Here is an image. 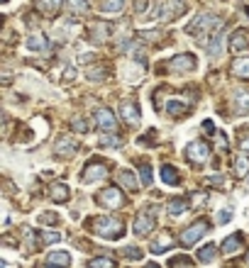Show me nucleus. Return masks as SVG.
Instances as JSON below:
<instances>
[{
	"instance_id": "f3484780",
	"label": "nucleus",
	"mask_w": 249,
	"mask_h": 268,
	"mask_svg": "<svg viewBox=\"0 0 249 268\" xmlns=\"http://www.w3.org/2000/svg\"><path fill=\"white\" fill-rule=\"evenodd\" d=\"M25 44H27L29 51H47V46H49V44H47V37H44L42 32H32Z\"/></svg>"
},
{
	"instance_id": "4be33fe9",
	"label": "nucleus",
	"mask_w": 249,
	"mask_h": 268,
	"mask_svg": "<svg viewBox=\"0 0 249 268\" xmlns=\"http://www.w3.org/2000/svg\"><path fill=\"white\" fill-rule=\"evenodd\" d=\"M195 256H198L200 263H213V261L218 258V246H215V244H205V246L198 249V254Z\"/></svg>"
},
{
	"instance_id": "ddd939ff",
	"label": "nucleus",
	"mask_w": 249,
	"mask_h": 268,
	"mask_svg": "<svg viewBox=\"0 0 249 268\" xmlns=\"http://www.w3.org/2000/svg\"><path fill=\"white\" fill-rule=\"evenodd\" d=\"M230 49H232V54L249 51V32L247 29H235V32L230 34Z\"/></svg>"
},
{
	"instance_id": "c85d7f7f",
	"label": "nucleus",
	"mask_w": 249,
	"mask_h": 268,
	"mask_svg": "<svg viewBox=\"0 0 249 268\" xmlns=\"http://www.w3.org/2000/svg\"><path fill=\"white\" fill-rule=\"evenodd\" d=\"M88 268H115V261L110 256H98V258L88 261Z\"/></svg>"
},
{
	"instance_id": "39448f33",
	"label": "nucleus",
	"mask_w": 249,
	"mask_h": 268,
	"mask_svg": "<svg viewBox=\"0 0 249 268\" xmlns=\"http://www.w3.org/2000/svg\"><path fill=\"white\" fill-rule=\"evenodd\" d=\"M96 200H98V205L105 207V210H117V207H122L124 205V195H122V190H120L117 185L103 188V190L96 195Z\"/></svg>"
},
{
	"instance_id": "f8f14e48",
	"label": "nucleus",
	"mask_w": 249,
	"mask_h": 268,
	"mask_svg": "<svg viewBox=\"0 0 249 268\" xmlns=\"http://www.w3.org/2000/svg\"><path fill=\"white\" fill-rule=\"evenodd\" d=\"M244 249V237H242V232H235V234H230L227 239L222 241V246H220V251L225 256H235L239 254Z\"/></svg>"
},
{
	"instance_id": "58836bf2",
	"label": "nucleus",
	"mask_w": 249,
	"mask_h": 268,
	"mask_svg": "<svg viewBox=\"0 0 249 268\" xmlns=\"http://www.w3.org/2000/svg\"><path fill=\"white\" fill-rule=\"evenodd\" d=\"M59 239H61V234H56V232H47V234H42V244H56Z\"/></svg>"
},
{
	"instance_id": "a19ab883",
	"label": "nucleus",
	"mask_w": 249,
	"mask_h": 268,
	"mask_svg": "<svg viewBox=\"0 0 249 268\" xmlns=\"http://www.w3.org/2000/svg\"><path fill=\"white\" fill-rule=\"evenodd\" d=\"M147 8H149V0H137V3H135V13L137 15L147 13Z\"/></svg>"
},
{
	"instance_id": "aec40b11",
	"label": "nucleus",
	"mask_w": 249,
	"mask_h": 268,
	"mask_svg": "<svg viewBox=\"0 0 249 268\" xmlns=\"http://www.w3.org/2000/svg\"><path fill=\"white\" fill-rule=\"evenodd\" d=\"M171 246H174V239H171V234H161L159 239H154V241H152L149 251L159 256V254H164V251H169Z\"/></svg>"
},
{
	"instance_id": "20e7f679",
	"label": "nucleus",
	"mask_w": 249,
	"mask_h": 268,
	"mask_svg": "<svg viewBox=\"0 0 249 268\" xmlns=\"http://www.w3.org/2000/svg\"><path fill=\"white\" fill-rule=\"evenodd\" d=\"M154 227H156V207L154 205H147V207H142L137 212V217H135V237H147V234H152Z\"/></svg>"
},
{
	"instance_id": "393cba45",
	"label": "nucleus",
	"mask_w": 249,
	"mask_h": 268,
	"mask_svg": "<svg viewBox=\"0 0 249 268\" xmlns=\"http://www.w3.org/2000/svg\"><path fill=\"white\" fill-rule=\"evenodd\" d=\"M49 266H61V268L71 266V254L69 251H52L49 254Z\"/></svg>"
},
{
	"instance_id": "c756f323",
	"label": "nucleus",
	"mask_w": 249,
	"mask_h": 268,
	"mask_svg": "<svg viewBox=\"0 0 249 268\" xmlns=\"http://www.w3.org/2000/svg\"><path fill=\"white\" fill-rule=\"evenodd\" d=\"M152 166H149V164H142V166H139V183L144 185V188H149V185H152Z\"/></svg>"
},
{
	"instance_id": "2f4dec72",
	"label": "nucleus",
	"mask_w": 249,
	"mask_h": 268,
	"mask_svg": "<svg viewBox=\"0 0 249 268\" xmlns=\"http://www.w3.org/2000/svg\"><path fill=\"white\" fill-rule=\"evenodd\" d=\"M39 225L56 227V225H59V215H54V212H42V215H39Z\"/></svg>"
},
{
	"instance_id": "f704fd0d",
	"label": "nucleus",
	"mask_w": 249,
	"mask_h": 268,
	"mask_svg": "<svg viewBox=\"0 0 249 268\" xmlns=\"http://www.w3.org/2000/svg\"><path fill=\"white\" fill-rule=\"evenodd\" d=\"M86 76H88L91 81H103V78L108 76V71H105V69H96V66H93V69L86 71Z\"/></svg>"
},
{
	"instance_id": "79ce46f5",
	"label": "nucleus",
	"mask_w": 249,
	"mask_h": 268,
	"mask_svg": "<svg viewBox=\"0 0 249 268\" xmlns=\"http://www.w3.org/2000/svg\"><path fill=\"white\" fill-rule=\"evenodd\" d=\"M239 149H242L244 154H249V137H244V139H239Z\"/></svg>"
},
{
	"instance_id": "4468645a",
	"label": "nucleus",
	"mask_w": 249,
	"mask_h": 268,
	"mask_svg": "<svg viewBox=\"0 0 249 268\" xmlns=\"http://www.w3.org/2000/svg\"><path fill=\"white\" fill-rule=\"evenodd\" d=\"M120 113H122V117L130 122V125H137L139 117H142V113H139V105L135 102V100H122Z\"/></svg>"
},
{
	"instance_id": "2eb2a0df",
	"label": "nucleus",
	"mask_w": 249,
	"mask_h": 268,
	"mask_svg": "<svg viewBox=\"0 0 249 268\" xmlns=\"http://www.w3.org/2000/svg\"><path fill=\"white\" fill-rule=\"evenodd\" d=\"M124 3L127 0H98V10L108 15H117L124 10Z\"/></svg>"
},
{
	"instance_id": "1a4fd4ad",
	"label": "nucleus",
	"mask_w": 249,
	"mask_h": 268,
	"mask_svg": "<svg viewBox=\"0 0 249 268\" xmlns=\"http://www.w3.org/2000/svg\"><path fill=\"white\" fill-rule=\"evenodd\" d=\"M83 183H93V181H103V178H108V166L103 164V161H91L81 173Z\"/></svg>"
},
{
	"instance_id": "a878e982",
	"label": "nucleus",
	"mask_w": 249,
	"mask_h": 268,
	"mask_svg": "<svg viewBox=\"0 0 249 268\" xmlns=\"http://www.w3.org/2000/svg\"><path fill=\"white\" fill-rule=\"evenodd\" d=\"M69 185L66 183H54L52 185V200H54V202H66V200H69Z\"/></svg>"
},
{
	"instance_id": "6ab92c4d",
	"label": "nucleus",
	"mask_w": 249,
	"mask_h": 268,
	"mask_svg": "<svg viewBox=\"0 0 249 268\" xmlns=\"http://www.w3.org/2000/svg\"><path fill=\"white\" fill-rule=\"evenodd\" d=\"M186 210H188V202H186V198H174L169 205H166V215H169V217H174V220H176V217H181Z\"/></svg>"
},
{
	"instance_id": "7c9ffc66",
	"label": "nucleus",
	"mask_w": 249,
	"mask_h": 268,
	"mask_svg": "<svg viewBox=\"0 0 249 268\" xmlns=\"http://www.w3.org/2000/svg\"><path fill=\"white\" fill-rule=\"evenodd\" d=\"M120 256H124L127 261H139L142 258V249L139 246H124L122 251H120Z\"/></svg>"
},
{
	"instance_id": "473e14b6",
	"label": "nucleus",
	"mask_w": 249,
	"mask_h": 268,
	"mask_svg": "<svg viewBox=\"0 0 249 268\" xmlns=\"http://www.w3.org/2000/svg\"><path fill=\"white\" fill-rule=\"evenodd\" d=\"M191 263H193L191 256H179V258H171L169 261V268H188Z\"/></svg>"
},
{
	"instance_id": "cd10ccee",
	"label": "nucleus",
	"mask_w": 249,
	"mask_h": 268,
	"mask_svg": "<svg viewBox=\"0 0 249 268\" xmlns=\"http://www.w3.org/2000/svg\"><path fill=\"white\" fill-rule=\"evenodd\" d=\"M232 73H235L237 78H249V59H237L235 64H232Z\"/></svg>"
},
{
	"instance_id": "de8ad7c7",
	"label": "nucleus",
	"mask_w": 249,
	"mask_h": 268,
	"mask_svg": "<svg viewBox=\"0 0 249 268\" xmlns=\"http://www.w3.org/2000/svg\"><path fill=\"white\" fill-rule=\"evenodd\" d=\"M247 181H249V178H247Z\"/></svg>"
},
{
	"instance_id": "bb28decb",
	"label": "nucleus",
	"mask_w": 249,
	"mask_h": 268,
	"mask_svg": "<svg viewBox=\"0 0 249 268\" xmlns=\"http://www.w3.org/2000/svg\"><path fill=\"white\" fill-rule=\"evenodd\" d=\"M161 181H164L166 185H176L181 181L179 171L174 169V166H169V164H164V166H161Z\"/></svg>"
},
{
	"instance_id": "0eeeda50",
	"label": "nucleus",
	"mask_w": 249,
	"mask_h": 268,
	"mask_svg": "<svg viewBox=\"0 0 249 268\" xmlns=\"http://www.w3.org/2000/svg\"><path fill=\"white\" fill-rule=\"evenodd\" d=\"M186 158L191 164H195V166H203L208 158H210V146H208L205 141H191L186 146Z\"/></svg>"
},
{
	"instance_id": "a211bd4d",
	"label": "nucleus",
	"mask_w": 249,
	"mask_h": 268,
	"mask_svg": "<svg viewBox=\"0 0 249 268\" xmlns=\"http://www.w3.org/2000/svg\"><path fill=\"white\" fill-rule=\"evenodd\" d=\"M34 3H37V10L47 17H54L61 10V0H34Z\"/></svg>"
},
{
	"instance_id": "49530a36",
	"label": "nucleus",
	"mask_w": 249,
	"mask_h": 268,
	"mask_svg": "<svg viewBox=\"0 0 249 268\" xmlns=\"http://www.w3.org/2000/svg\"><path fill=\"white\" fill-rule=\"evenodd\" d=\"M3 3H8V0H3Z\"/></svg>"
},
{
	"instance_id": "423d86ee",
	"label": "nucleus",
	"mask_w": 249,
	"mask_h": 268,
	"mask_svg": "<svg viewBox=\"0 0 249 268\" xmlns=\"http://www.w3.org/2000/svg\"><path fill=\"white\" fill-rule=\"evenodd\" d=\"M208 229H210V225H208V220H198L195 225H191L188 229H183L181 232V237H179V241H181V246H195V241H200L203 237L208 234Z\"/></svg>"
},
{
	"instance_id": "ea45409f",
	"label": "nucleus",
	"mask_w": 249,
	"mask_h": 268,
	"mask_svg": "<svg viewBox=\"0 0 249 268\" xmlns=\"http://www.w3.org/2000/svg\"><path fill=\"white\" fill-rule=\"evenodd\" d=\"M71 127L76 129V132H81V134H86V132H88V125H86V122H83L81 117H76V120H73V122H71Z\"/></svg>"
},
{
	"instance_id": "f257e3e1",
	"label": "nucleus",
	"mask_w": 249,
	"mask_h": 268,
	"mask_svg": "<svg viewBox=\"0 0 249 268\" xmlns=\"http://www.w3.org/2000/svg\"><path fill=\"white\" fill-rule=\"evenodd\" d=\"M222 27H225V22H222L220 17H215L213 13H198L193 20L186 25V34L195 37L200 44H208V39L215 37Z\"/></svg>"
},
{
	"instance_id": "dca6fc26",
	"label": "nucleus",
	"mask_w": 249,
	"mask_h": 268,
	"mask_svg": "<svg viewBox=\"0 0 249 268\" xmlns=\"http://www.w3.org/2000/svg\"><path fill=\"white\" fill-rule=\"evenodd\" d=\"M235 115H249V90H237L235 93Z\"/></svg>"
},
{
	"instance_id": "7ed1b4c3",
	"label": "nucleus",
	"mask_w": 249,
	"mask_h": 268,
	"mask_svg": "<svg viewBox=\"0 0 249 268\" xmlns=\"http://www.w3.org/2000/svg\"><path fill=\"white\" fill-rule=\"evenodd\" d=\"M93 229L103 239H120L124 234V222L117 220V217H100V220H96Z\"/></svg>"
},
{
	"instance_id": "6e6552de",
	"label": "nucleus",
	"mask_w": 249,
	"mask_h": 268,
	"mask_svg": "<svg viewBox=\"0 0 249 268\" xmlns=\"http://www.w3.org/2000/svg\"><path fill=\"white\" fill-rule=\"evenodd\" d=\"M93 117H96L98 129H103V132H115L117 129V120H115V113L110 108H96Z\"/></svg>"
},
{
	"instance_id": "5701e85b",
	"label": "nucleus",
	"mask_w": 249,
	"mask_h": 268,
	"mask_svg": "<svg viewBox=\"0 0 249 268\" xmlns=\"http://www.w3.org/2000/svg\"><path fill=\"white\" fill-rule=\"evenodd\" d=\"M188 110H191V108H188V102H183V100L174 98V100L166 102V113L171 115V117H181V115H186Z\"/></svg>"
},
{
	"instance_id": "4c0bfd02",
	"label": "nucleus",
	"mask_w": 249,
	"mask_h": 268,
	"mask_svg": "<svg viewBox=\"0 0 249 268\" xmlns=\"http://www.w3.org/2000/svg\"><path fill=\"white\" fill-rule=\"evenodd\" d=\"M230 220H232V210H220V212H218V220H215V222H218V225H227Z\"/></svg>"
},
{
	"instance_id": "37998d69",
	"label": "nucleus",
	"mask_w": 249,
	"mask_h": 268,
	"mask_svg": "<svg viewBox=\"0 0 249 268\" xmlns=\"http://www.w3.org/2000/svg\"><path fill=\"white\" fill-rule=\"evenodd\" d=\"M210 183H213V185H222V176H220V173H218V176L213 173V176H210Z\"/></svg>"
},
{
	"instance_id": "b1692460",
	"label": "nucleus",
	"mask_w": 249,
	"mask_h": 268,
	"mask_svg": "<svg viewBox=\"0 0 249 268\" xmlns=\"http://www.w3.org/2000/svg\"><path fill=\"white\" fill-rule=\"evenodd\" d=\"M117 181H120V183H122L127 190H137V185H142L137 181V176H135L132 171H124V169L117 173Z\"/></svg>"
},
{
	"instance_id": "f03ea898",
	"label": "nucleus",
	"mask_w": 249,
	"mask_h": 268,
	"mask_svg": "<svg viewBox=\"0 0 249 268\" xmlns=\"http://www.w3.org/2000/svg\"><path fill=\"white\" fill-rule=\"evenodd\" d=\"M186 13V3L183 0H161L156 3L152 10V20L154 22H171Z\"/></svg>"
},
{
	"instance_id": "c9c22d12",
	"label": "nucleus",
	"mask_w": 249,
	"mask_h": 268,
	"mask_svg": "<svg viewBox=\"0 0 249 268\" xmlns=\"http://www.w3.org/2000/svg\"><path fill=\"white\" fill-rule=\"evenodd\" d=\"M247 169H249V161H247V158H237V164H235L237 178H244V176H247Z\"/></svg>"
},
{
	"instance_id": "72a5a7b5",
	"label": "nucleus",
	"mask_w": 249,
	"mask_h": 268,
	"mask_svg": "<svg viewBox=\"0 0 249 268\" xmlns=\"http://www.w3.org/2000/svg\"><path fill=\"white\" fill-rule=\"evenodd\" d=\"M98 144H100V146H110V149H120V146H122V139H117V137H100Z\"/></svg>"
},
{
	"instance_id": "e433bc0d",
	"label": "nucleus",
	"mask_w": 249,
	"mask_h": 268,
	"mask_svg": "<svg viewBox=\"0 0 249 268\" xmlns=\"http://www.w3.org/2000/svg\"><path fill=\"white\" fill-rule=\"evenodd\" d=\"M69 8L73 13H86L88 10V3L86 0H69Z\"/></svg>"
},
{
	"instance_id": "412c9836",
	"label": "nucleus",
	"mask_w": 249,
	"mask_h": 268,
	"mask_svg": "<svg viewBox=\"0 0 249 268\" xmlns=\"http://www.w3.org/2000/svg\"><path fill=\"white\" fill-rule=\"evenodd\" d=\"M205 51H208V57L210 59H220L222 57V34L218 32L215 37H210L205 44Z\"/></svg>"
},
{
	"instance_id": "c03bdc74",
	"label": "nucleus",
	"mask_w": 249,
	"mask_h": 268,
	"mask_svg": "<svg viewBox=\"0 0 249 268\" xmlns=\"http://www.w3.org/2000/svg\"><path fill=\"white\" fill-rule=\"evenodd\" d=\"M144 268H161V266H159V263H147Z\"/></svg>"
},
{
	"instance_id": "a18cd8bd",
	"label": "nucleus",
	"mask_w": 249,
	"mask_h": 268,
	"mask_svg": "<svg viewBox=\"0 0 249 268\" xmlns=\"http://www.w3.org/2000/svg\"><path fill=\"white\" fill-rule=\"evenodd\" d=\"M52 268H61V266H52Z\"/></svg>"
},
{
	"instance_id": "9b49d317",
	"label": "nucleus",
	"mask_w": 249,
	"mask_h": 268,
	"mask_svg": "<svg viewBox=\"0 0 249 268\" xmlns=\"http://www.w3.org/2000/svg\"><path fill=\"white\" fill-rule=\"evenodd\" d=\"M78 139H71V137H61V139L54 144V154L59 156V158H71V156L78 151Z\"/></svg>"
},
{
	"instance_id": "9d476101",
	"label": "nucleus",
	"mask_w": 249,
	"mask_h": 268,
	"mask_svg": "<svg viewBox=\"0 0 249 268\" xmlns=\"http://www.w3.org/2000/svg\"><path fill=\"white\" fill-rule=\"evenodd\" d=\"M169 69L176 71V73H191V71L198 69V59L193 54H179V57L171 59Z\"/></svg>"
}]
</instances>
